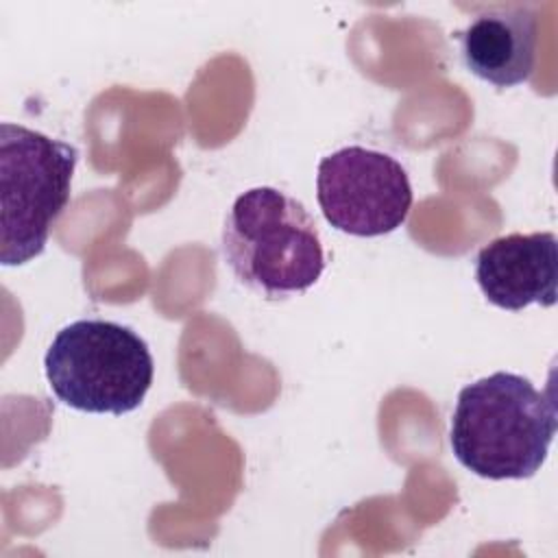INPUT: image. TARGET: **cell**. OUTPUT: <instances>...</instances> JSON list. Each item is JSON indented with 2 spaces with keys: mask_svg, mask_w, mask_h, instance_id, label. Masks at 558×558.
Instances as JSON below:
<instances>
[{
  "mask_svg": "<svg viewBox=\"0 0 558 558\" xmlns=\"http://www.w3.org/2000/svg\"><path fill=\"white\" fill-rule=\"evenodd\" d=\"M554 392L497 371L458 392L449 445L456 460L486 480H525L547 460L556 436Z\"/></svg>",
  "mask_w": 558,
  "mask_h": 558,
  "instance_id": "obj_1",
  "label": "cell"
},
{
  "mask_svg": "<svg viewBox=\"0 0 558 558\" xmlns=\"http://www.w3.org/2000/svg\"><path fill=\"white\" fill-rule=\"evenodd\" d=\"M222 255L240 283L268 301L310 290L325 270V251L312 214L294 196L251 187L231 205Z\"/></svg>",
  "mask_w": 558,
  "mask_h": 558,
  "instance_id": "obj_2",
  "label": "cell"
},
{
  "mask_svg": "<svg viewBox=\"0 0 558 558\" xmlns=\"http://www.w3.org/2000/svg\"><path fill=\"white\" fill-rule=\"evenodd\" d=\"M44 371L61 403L81 412L120 416L142 405L155 362L146 340L131 327L81 318L57 331Z\"/></svg>",
  "mask_w": 558,
  "mask_h": 558,
  "instance_id": "obj_3",
  "label": "cell"
},
{
  "mask_svg": "<svg viewBox=\"0 0 558 558\" xmlns=\"http://www.w3.org/2000/svg\"><path fill=\"white\" fill-rule=\"evenodd\" d=\"M78 150L22 124H0V262L22 266L44 253L70 201Z\"/></svg>",
  "mask_w": 558,
  "mask_h": 558,
  "instance_id": "obj_4",
  "label": "cell"
},
{
  "mask_svg": "<svg viewBox=\"0 0 558 558\" xmlns=\"http://www.w3.org/2000/svg\"><path fill=\"white\" fill-rule=\"evenodd\" d=\"M316 198L333 229L357 238H377L405 222L412 185L395 157L364 146H347L320 159Z\"/></svg>",
  "mask_w": 558,
  "mask_h": 558,
  "instance_id": "obj_5",
  "label": "cell"
},
{
  "mask_svg": "<svg viewBox=\"0 0 558 558\" xmlns=\"http://www.w3.org/2000/svg\"><path fill=\"white\" fill-rule=\"evenodd\" d=\"M475 279L488 303L521 312L551 307L558 283V242L551 231L508 233L490 240L475 257Z\"/></svg>",
  "mask_w": 558,
  "mask_h": 558,
  "instance_id": "obj_6",
  "label": "cell"
},
{
  "mask_svg": "<svg viewBox=\"0 0 558 558\" xmlns=\"http://www.w3.org/2000/svg\"><path fill=\"white\" fill-rule=\"evenodd\" d=\"M460 52L477 78L495 87L521 85L536 65V17L519 4L493 7L460 33Z\"/></svg>",
  "mask_w": 558,
  "mask_h": 558,
  "instance_id": "obj_7",
  "label": "cell"
}]
</instances>
